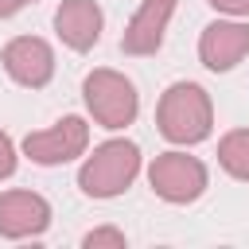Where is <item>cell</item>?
Instances as JSON below:
<instances>
[{
  "mask_svg": "<svg viewBox=\"0 0 249 249\" xmlns=\"http://www.w3.org/2000/svg\"><path fill=\"white\" fill-rule=\"evenodd\" d=\"M82 245H86V249H101V245H109V249H124V233L113 230V226H101V230H89V233L82 237Z\"/></svg>",
  "mask_w": 249,
  "mask_h": 249,
  "instance_id": "7c38bea8",
  "label": "cell"
},
{
  "mask_svg": "<svg viewBox=\"0 0 249 249\" xmlns=\"http://www.w3.org/2000/svg\"><path fill=\"white\" fill-rule=\"evenodd\" d=\"M156 128L171 144H202L214 128V105L210 93L198 82H175L163 89L156 105Z\"/></svg>",
  "mask_w": 249,
  "mask_h": 249,
  "instance_id": "6da1fadb",
  "label": "cell"
},
{
  "mask_svg": "<svg viewBox=\"0 0 249 249\" xmlns=\"http://www.w3.org/2000/svg\"><path fill=\"white\" fill-rule=\"evenodd\" d=\"M148 183L152 191L171 202V206H183V202H195L202 191H206V167L198 156H187V152H163L152 160L148 167Z\"/></svg>",
  "mask_w": 249,
  "mask_h": 249,
  "instance_id": "277c9868",
  "label": "cell"
},
{
  "mask_svg": "<svg viewBox=\"0 0 249 249\" xmlns=\"http://www.w3.org/2000/svg\"><path fill=\"white\" fill-rule=\"evenodd\" d=\"M218 163L226 175L249 183V128H233L218 140Z\"/></svg>",
  "mask_w": 249,
  "mask_h": 249,
  "instance_id": "8fae6325",
  "label": "cell"
},
{
  "mask_svg": "<svg viewBox=\"0 0 249 249\" xmlns=\"http://www.w3.org/2000/svg\"><path fill=\"white\" fill-rule=\"evenodd\" d=\"M82 101H86L89 117H93L101 128H109V132L128 128V124L136 121V113H140L136 86H132L124 74L109 70V66L86 74V82H82Z\"/></svg>",
  "mask_w": 249,
  "mask_h": 249,
  "instance_id": "3957f363",
  "label": "cell"
},
{
  "mask_svg": "<svg viewBox=\"0 0 249 249\" xmlns=\"http://www.w3.org/2000/svg\"><path fill=\"white\" fill-rule=\"evenodd\" d=\"M89 148V124L82 117H62L43 132H27L23 136V156L39 167H58L70 163L78 156H86Z\"/></svg>",
  "mask_w": 249,
  "mask_h": 249,
  "instance_id": "5b68a950",
  "label": "cell"
},
{
  "mask_svg": "<svg viewBox=\"0 0 249 249\" xmlns=\"http://www.w3.org/2000/svg\"><path fill=\"white\" fill-rule=\"evenodd\" d=\"M175 4L179 0H140L136 16L128 19L124 35H121V51L124 54H136V58L156 54L163 47V31H167V19H171Z\"/></svg>",
  "mask_w": 249,
  "mask_h": 249,
  "instance_id": "9c48e42d",
  "label": "cell"
},
{
  "mask_svg": "<svg viewBox=\"0 0 249 249\" xmlns=\"http://www.w3.org/2000/svg\"><path fill=\"white\" fill-rule=\"evenodd\" d=\"M140 175V148L132 140H105L78 167V187L89 198H117Z\"/></svg>",
  "mask_w": 249,
  "mask_h": 249,
  "instance_id": "7a4b0ae2",
  "label": "cell"
},
{
  "mask_svg": "<svg viewBox=\"0 0 249 249\" xmlns=\"http://www.w3.org/2000/svg\"><path fill=\"white\" fill-rule=\"evenodd\" d=\"M16 171V144L8 132H0V179H8Z\"/></svg>",
  "mask_w": 249,
  "mask_h": 249,
  "instance_id": "4fadbf2b",
  "label": "cell"
},
{
  "mask_svg": "<svg viewBox=\"0 0 249 249\" xmlns=\"http://www.w3.org/2000/svg\"><path fill=\"white\" fill-rule=\"evenodd\" d=\"M51 226V202L35 191H4L0 195V237L23 241L39 237Z\"/></svg>",
  "mask_w": 249,
  "mask_h": 249,
  "instance_id": "ba28073f",
  "label": "cell"
},
{
  "mask_svg": "<svg viewBox=\"0 0 249 249\" xmlns=\"http://www.w3.org/2000/svg\"><path fill=\"white\" fill-rule=\"evenodd\" d=\"M206 4L226 12V16H249V0H206Z\"/></svg>",
  "mask_w": 249,
  "mask_h": 249,
  "instance_id": "5bb4252c",
  "label": "cell"
},
{
  "mask_svg": "<svg viewBox=\"0 0 249 249\" xmlns=\"http://www.w3.org/2000/svg\"><path fill=\"white\" fill-rule=\"evenodd\" d=\"M249 54V23L241 19H214L198 35V58L206 70L226 74Z\"/></svg>",
  "mask_w": 249,
  "mask_h": 249,
  "instance_id": "52a82bcc",
  "label": "cell"
},
{
  "mask_svg": "<svg viewBox=\"0 0 249 249\" xmlns=\"http://www.w3.org/2000/svg\"><path fill=\"white\" fill-rule=\"evenodd\" d=\"M0 62H4L8 78L16 86H27V89H43L54 78V51L39 35H16L0 51Z\"/></svg>",
  "mask_w": 249,
  "mask_h": 249,
  "instance_id": "8992f818",
  "label": "cell"
},
{
  "mask_svg": "<svg viewBox=\"0 0 249 249\" xmlns=\"http://www.w3.org/2000/svg\"><path fill=\"white\" fill-rule=\"evenodd\" d=\"M101 23H105V16H101L97 0H62L54 12V31L70 51H89L101 39Z\"/></svg>",
  "mask_w": 249,
  "mask_h": 249,
  "instance_id": "30bf717a",
  "label": "cell"
},
{
  "mask_svg": "<svg viewBox=\"0 0 249 249\" xmlns=\"http://www.w3.org/2000/svg\"><path fill=\"white\" fill-rule=\"evenodd\" d=\"M31 0H0V19H8V16H16L19 8H27Z\"/></svg>",
  "mask_w": 249,
  "mask_h": 249,
  "instance_id": "9a60e30c",
  "label": "cell"
}]
</instances>
